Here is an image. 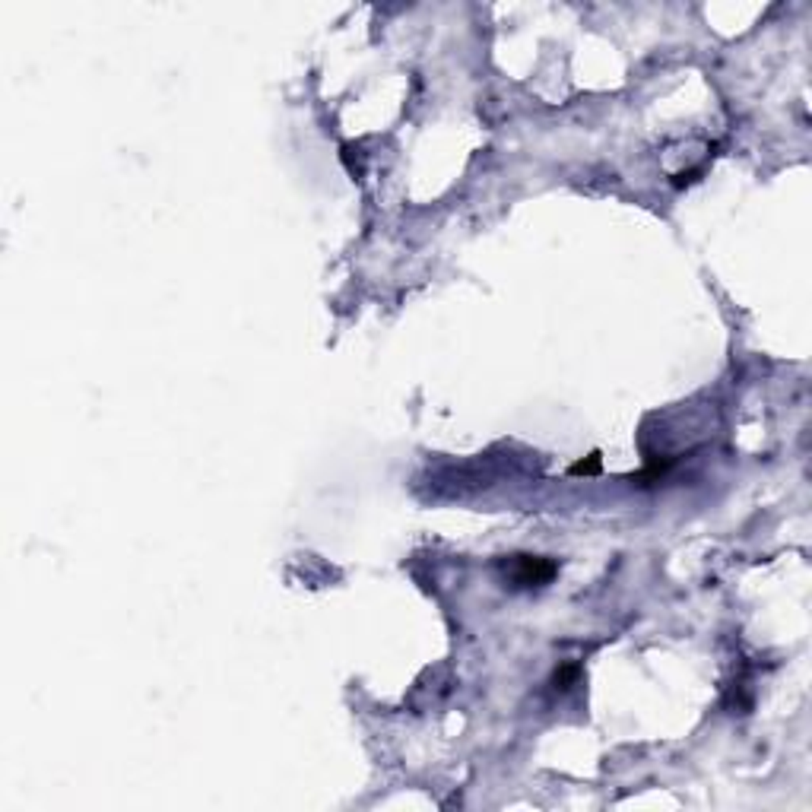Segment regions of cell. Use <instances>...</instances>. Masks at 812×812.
<instances>
[{
  "mask_svg": "<svg viewBox=\"0 0 812 812\" xmlns=\"http://www.w3.org/2000/svg\"><path fill=\"white\" fill-rule=\"evenodd\" d=\"M558 571V562L542 556H514L508 562V578L520 587H542L549 584Z\"/></svg>",
  "mask_w": 812,
  "mask_h": 812,
  "instance_id": "1",
  "label": "cell"
},
{
  "mask_svg": "<svg viewBox=\"0 0 812 812\" xmlns=\"http://www.w3.org/2000/svg\"><path fill=\"white\" fill-rule=\"evenodd\" d=\"M575 679H578V666L575 663H565V666H558V670H556V676H552V685L565 692V689H571V685H575Z\"/></svg>",
  "mask_w": 812,
  "mask_h": 812,
  "instance_id": "3",
  "label": "cell"
},
{
  "mask_svg": "<svg viewBox=\"0 0 812 812\" xmlns=\"http://www.w3.org/2000/svg\"><path fill=\"white\" fill-rule=\"evenodd\" d=\"M600 470H603V457H600V451H593V454H587L584 460L571 463V467H568V473H571V476H597Z\"/></svg>",
  "mask_w": 812,
  "mask_h": 812,
  "instance_id": "2",
  "label": "cell"
}]
</instances>
